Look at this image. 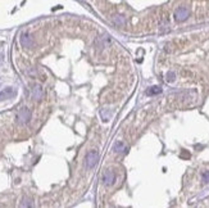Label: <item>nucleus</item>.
Wrapping results in <instances>:
<instances>
[{
	"label": "nucleus",
	"mask_w": 209,
	"mask_h": 208,
	"mask_svg": "<svg viewBox=\"0 0 209 208\" xmlns=\"http://www.w3.org/2000/svg\"><path fill=\"white\" fill-rule=\"evenodd\" d=\"M99 161V153L96 150H90L86 154V158H85V163H86L87 168H94L95 164L98 163Z\"/></svg>",
	"instance_id": "1"
},
{
	"label": "nucleus",
	"mask_w": 209,
	"mask_h": 208,
	"mask_svg": "<svg viewBox=\"0 0 209 208\" xmlns=\"http://www.w3.org/2000/svg\"><path fill=\"white\" fill-rule=\"evenodd\" d=\"M30 118H31V112L27 109V108H21V109L18 111L17 121L19 125H26V123L30 121Z\"/></svg>",
	"instance_id": "2"
},
{
	"label": "nucleus",
	"mask_w": 209,
	"mask_h": 208,
	"mask_svg": "<svg viewBox=\"0 0 209 208\" xmlns=\"http://www.w3.org/2000/svg\"><path fill=\"white\" fill-rule=\"evenodd\" d=\"M189 15H190V10L185 7L177 8L176 12H175V19L177 22H182V21H185V19H187Z\"/></svg>",
	"instance_id": "3"
},
{
	"label": "nucleus",
	"mask_w": 209,
	"mask_h": 208,
	"mask_svg": "<svg viewBox=\"0 0 209 208\" xmlns=\"http://www.w3.org/2000/svg\"><path fill=\"white\" fill-rule=\"evenodd\" d=\"M115 181V173L113 171H107L103 176V184L105 186H109V185H113Z\"/></svg>",
	"instance_id": "4"
},
{
	"label": "nucleus",
	"mask_w": 209,
	"mask_h": 208,
	"mask_svg": "<svg viewBox=\"0 0 209 208\" xmlns=\"http://www.w3.org/2000/svg\"><path fill=\"white\" fill-rule=\"evenodd\" d=\"M44 96V90L40 85H35L32 89V99L33 100H41Z\"/></svg>",
	"instance_id": "5"
},
{
	"label": "nucleus",
	"mask_w": 209,
	"mask_h": 208,
	"mask_svg": "<svg viewBox=\"0 0 209 208\" xmlns=\"http://www.w3.org/2000/svg\"><path fill=\"white\" fill-rule=\"evenodd\" d=\"M114 152L115 153H127V146L123 144L122 141H118V143H115V145H114Z\"/></svg>",
	"instance_id": "6"
},
{
	"label": "nucleus",
	"mask_w": 209,
	"mask_h": 208,
	"mask_svg": "<svg viewBox=\"0 0 209 208\" xmlns=\"http://www.w3.org/2000/svg\"><path fill=\"white\" fill-rule=\"evenodd\" d=\"M21 44H22V46H25V48L31 46V37L27 33H23L21 36Z\"/></svg>",
	"instance_id": "7"
},
{
	"label": "nucleus",
	"mask_w": 209,
	"mask_h": 208,
	"mask_svg": "<svg viewBox=\"0 0 209 208\" xmlns=\"http://www.w3.org/2000/svg\"><path fill=\"white\" fill-rule=\"evenodd\" d=\"M13 96V90L12 89H4V90L0 92V100H4V99H8Z\"/></svg>",
	"instance_id": "8"
},
{
	"label": "nucleus",
	"mask_w": 209,
	"mask_h": 208,
	"mask_svg": "<svg viewBox=\"0 0 209 208\" xmlns=\"http://www.w3.org/2000/svg\"><path fill=\"white\" fill-rule=\"evenodd\" d=\"M160 91H162V90H160V89L158 87V86H153V87H150L149 90H148V94H149V95H154V94H159Z\"/></svg>",
	"instance_id": "9"
},
{
	"label": "nucleus",
	"mask_w": 209,
	"mask_h": 208,
	"mask_svg": "<svg viewBox=\"0 0 209 208\" xmlns=\"http://www.w3.org/2000/svg\"><path fill=\"white\" fill-rule=\"evenodd\" d=\"M114 19V22L117 23V25H125V19H123V17H119V15H115V17L113 18Z\"/></svg>",
	"instance_id": "10"
},
{
	"label": "nucleus",
	"mask_w": 209,
	"mask_h": 208,
	"mask_svg": "<svg viewBox=\"0 0 209 208\" xmlns=\"http://www.w3.org/2000/svg\"><path fill=\"white\" fill-rule=\"evenodd\" d=\"M203 180H204V183H209V172H204L203 173Z\"/></svg>",
	"instance_id": "11"
},
{
	"label": "nucleus",
	"mask_w": 209,
	"mask_h": 208,
	"mask_svg": "<svg viewBox=\"0 0 209 208\" xmlns=\"http://www.w3.org/2000/svg\"><path fill=\"white\" fill-rule=\"evenodd\" d=\"M167 77H168L167 81H168V82H171V81L175 80V79H173V77H175V73H173V72H169L168 75H167Z\"/></svg>",
	"instance_id": "12"
}]
</instances>
